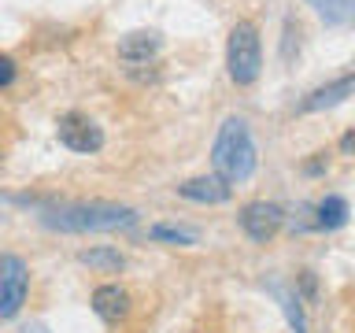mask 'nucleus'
Wrapping results in <instances>:
<instances>
[{
  "instance_id": "f257e3e1",
  "label": "nucleus",
  "mask_w": 355,
  "mask_h": 333,
  "mask_svg": "<svg viewBox=\"0 0 355 333\" xmlns=\"http://www.w3.org/2000/svg\"><path fill=\"white\" fill-rule=\"evenodd\" d=\"M211 163H215L218 178H226L230 185H241V182L252 178V171H255V141H252V130H248L244 119H226L218 126L215 148H211Z\"/></svg>"
},
{
  "instance_id": "f03ea898",
  "label": "nucleus",
  "mask_w": 355,
  "mask_h": 333,
  "mask_svg": "<svg viewBox=\"0 0 355 333\" xmlns=\"http://www.w3.org/2000/svg\"><path fill=\"white\" fill-rule=\"evenodd\" d=\"M44 226L55 230H74V233H93V230H119V226H133L137 211L122 207V204H71L60 211H44Z\"/></svg>"
},
{
  "instance_id": "7ed1b4c3",
  "label": "nucleus",
  "mask_w": 355,
  "mask_h": 333,
  "mask_svg": "<svg viewBox=\"0 0 355 333\" xmlns=\"http://www.w3.org/2000/svg\"><path fill=\"white\" fill-rule=\"evenodd\" d=\"M226 67L230 78L237 85H252L263 71V44H259V30L255 22H237L230 30V44H226Z\"/></svg>"
},
{
  "instance_id": "20e7f679",
  "label": "nucleus",
  "mask_w": 355,
  "mask_h": 333,
  "mask_svg": "<svg viewBox=\"0 0 355 333\" xmlns=\"http://www.w3.org/2000/svg\"><path fill=\"white\" fill-rule=\"evenodd\" d=\"M30 296V271L19 255H0V318H15Z\"/></svg>"
},
{
  "instance_id": "39448f33",
  "label": "nucleus",
  "mask_w": 355,
  "mask_h": 333,
  "mask_svg": "<svg viewBox=\"0 0 355 333\" xmlns=\"http://www.w3.org/2000/svg\"><path fill=\"white\" fill-rule=\"evenodd\" d=\"M55 133H60V144H67L71 152H100L104 148V130L85 111H67V115H60Z\"/></svg>"
},
{
  "instance_id": "423d86ee",
  "label": "nucleus",
  "mask_w": 355,
  "mask_h": 333,
  "mask_svg": "<svg viewBox=\"0 0 355 333\" xmlns=\"http://www.w3.org/2000/svg\"><path fill=\"white\" fill-rule=\"evenodd\" d=\"M285 226V211L277 204H266V200H255V204L241 207V230L248 233L255 244H266L277 237V230Z\"/></svg>"
},
{
  "instance_id": "0eeeda50",
  "label": "nucleus",
  "mask_w": 355,
  "mask_h": 333,
  "mask_svg": "<svg viewBox=\"0 0 355 333\" xmlns=\"http://www.w3.org/2000/svg\"><path fill=\"white\" fill-rule=\"evenodd\" d=\"M178 196L196 200V204H226L230 200V182L218 174L211 178H189V182L178 185Z\"/></svg>"
},
{
  "instance_id": "6e6552de",
  "label": "nucleus",
  "mask_w": 355,
  "mask_h": 333,
  "mask_svg": "<svg viewBox=\"0 0 355 333\" xmlns=\"http://www.w3.org/2000/svg\"><path fill=\"white\" fill-rule=\"evenodd\" d=\"M159 49H163L159 33L133 30V33H126V37L119 41V60H126V63H148V60L159 56Z\"/></svg>"
},
{
  "instance_id": "1a4fd4ad",
  "label": "nucleus",
  "mask_w": 355,
  "mask_h": 333,
  "mask_svg": "<svg viewBox=\"0 0 355 333\" xmlns=\"http://www.w3.org/2000/svg\"><path fill=\"white\" fill-rule=\"evenodd\" d=\"M348 96H355V74H344L329 85H318L315 93L300 104V111H326V108H337L340 100H348Z\"/></svg>"
},
{
  "instance_id": "9d476101",
  "label": "nucleus",
  "mask_w": 355,
  "mask_h": 333,
  "mask_svg": "<svg viewBox=\"0 0 355 333\" xmlns=\"http://www.w3.org/2000/svg\"><path fill=\"white\" fill-rule=\"evenodd\" d=\"M93 311L104 322H122L130 315V293L122 285H100L93 293Z\"/></svg>"
},
{
  "instance_id": "9b49d317",
  "label": "nucleus",
  "mask_w": 355,
  "mask_h": 333,
  "mask_svg": "<svg viewBox=\"0 0 355 333\" xmlns=\"http://www.w3.org/2000/svg\"><path fill=\"white\" fill-rule=\"evenodd\" d=\"M307 4L315 8L326 22H333V26H348V22H355V0H307Z\"/></svg>"
},
{
  "instance_id": "f8f14e48",
  "label": "nucleus",
  "mask_w": 355,
  "mask_h": 333,
  "mask_svg": "<svg viewBox=\"0 0 355 333\" xmlns=\"http://www.w3.org/2000/svg\"><path fill=\"white\" fill-rule=\"evenodd\" d=\"M344 222H348V200H344V196H326V200H322L315 226H322V230H340Z\"/></svg>"
},
{
  "instance_id": "ddd939ff",
  "label": "nucleus",
  "mask_w": 355,
  "mask_h": 333,
  "mask_svg": "<svg viewBox=\"0 0 355 333\" xmlns=\"http://www.w3.org/2000/svg\"><path fill=\"white\" fill-rule=\"evenodd\" d=\"M82 263H89V266H100V271H122V266H126V259H122L119 252H111V248H93V252H82Z\"/></svg>"
},
{
  "instance_id": "4468645a",
  "label": "nucleus",
  "mask_w": 355,
  "mask_h": 333,
  "mask_svg": "<svg viewBox=\"0 0 355 333\" xmlns=\"http://www.w3.org/2000/svg\"><path fill=\"white\" fill-rule=\"evenodd\" d=\"M148 237L152 241H171V244H193L196 233L193 230H174V226H152Z\"/></svg>"
},
{
  "instance_id": "2eb2a0df",
  "label": "nucleus",
  "mask_w": 355,
  "mask_h": 333,
  "mask_svg": "<svg viewBox=\"0 0 355 333\" xmlns=\"http://www.w3.org/2000/svg\"><path fill=\"white\" fill-rule=\"evenodd\" d=\"M11 78H15V60H11V56H0V89L11 85Z\"/></svg>"
},
{
  "instance_id": "dca6fc26",
  "label": "nucleus",
  "mask_w": 355,
  "mask_h": 333,
  "mask_svg": "<svg viewBox=\"0 0 355 333\" xmlns=\"http://www.w3.org/2000/svg\"><path fill=\"white\" fill-rule=\"evenodd\" d=\"M340 152H344V155H355V130L340 137Z\"/></svg>"
}]
</instances>
